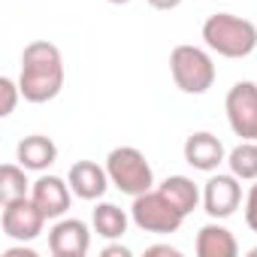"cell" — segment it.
I'll return each mask as SVG.
<instances>
[{
    "mask_svg": "<svg viewBox=\"0 0 257 257\" xmlns=\"http://www.w3.org/2000/svg\"><path fill=\"white\" fill-rule=\"evenodd\" d=\"M242 206V185L233 173H218L209 176V182L203 185V209L209 218H230L236 209Z\"/></svg>",
    "mask_w": 257,
    "mask_h": 257,
    "instance_id": "cell-8",
    "label": "cell"
},
{
    "mask_svg": "<svg viewBox=\"0 0 257 257\" xmlns=\"http://www.w3.org/2000/svg\"><path fill=\"white\" fill-rule=\"evenodd\" d=\"M100 254H103V257H134V251L127 248V245H121L118 239H109V245H106Z\"/></svg>",
    "mask_w": 257,
    "mask_h": 257,
    "instance_id": "cell-21",
    "label": "cell"
},
{
    "mask_svg": "<svg viewBox=\"0 0 257 257\" xmlns=\"http://www.w3.org/2000/svg\"><path fill=\"white\" fill-rule=\"evenodd\" d=\"M203 43L209 52L239 61L257 49V25L233 13H215L203 22Z\"/></svg>",
    "mask_w": 257,
    "mask_h": 257,
    "instance_id": "cell-2",
    "label": "cell"
},
{
    "mask_svg": "<svg viewBox=\"0 0 257 257\" xmlns=\"http://www.w3.org/2000/svg\"><path fill=\"white\" fill-rule=\"evenodd\" d=\"M19 88L28 103H49L64 88V55L49 40H34L22 52Z\"/></svg>",
    "mask_w": 257,
    "mask_h": 257,
    "instance_id": "cell-1",
    "label": "cell"
},
{
    "mask_svg": "<svg viewBox=\"0 0 257 257\" xmlns=\"http://www.w3.org/2000/svg\"><path fill=\"white\" fill-rule=\"evenodd\" d=\"M185 161L194 167V170H200V173H215L224 161H227V152H224V143L215 137V134H209V131H197V134H191L188 140H185Z\"/></svg>",
    "mask_w": 257,
    "mask_h": 257,
    "instance_id": "cell-11",
    "label": "cell"
},
{
    "mask_svg": "<svg viewBox=\"0 0 257 257\" xmlns=\"http://www.w3.org/2000/svg\"><path fill=\"white\" fill-rule=\"evenodd\" d=\"M106 173L112 188H118L127 197H140L155 188V170L146 161V155L134 146H118L106 155Z\"/></svg>",
    "mask_w": 257,
    "mask_h": 257,
    "instance_id": "cell-4",
    "label": "cell"
},
{
    "mask_svg": "<svg viewBox=\"0 0 257 257\" xmlns=\"http://www.w3.org/2000/svg\"><path fill=\"white\" fill-rule=\"evenodd\" d=\"M170 76H173V82L182 94L200 97L215 85L218 70H215V61L206 49L182 43L170 52Z\"/></svg>",
    "mask_w": 257,
    "mask_h": 257,
    "instance_id": "cell-3",
    "label": "cell"
},
{
    "mask_svg": "<svg viewBox=\"0 0 257 257\" xmlns=\"http://www.w3.org/2000/svg\"><path fill=\"white\" fill-rule=\"evenodd\" d=\"M245 224L251 227V233H257V182L245 194Z\"/></svg>",
    "mask_w": 257,
    "mask_h": 257,
    "instance_id": "cell-20",
    "label": "cell"
},
{
    "mask_svg": "<svg viewBox=\"0 0 257 257\" xmlns=\"http://www.w3.org/2000/svg\"><path fill=\"white\" fill-rule=\"evenodd\" d=\"M106 4H115V7H121V4H131V0H106Z\"/></svg>",
    "mask_w": 257,
    "mask_h": 257,
    "instance_id": "cell-25",
    "label": "cell"
},
{
    "mask_svg": "<svg viewBox=\"0 0 257 257\" xmlns=\"http://www.w3.org/2000/svg\"><path fill=\"white\" fill-rule=\"evenodd\" d=\"M73 197H76V194H73L70 182H64L61 176H40V179L34 182V188H31V200L43 209V215H46L49 221L64 218Z\"/></svg>",
    "mask_w": 257,
    "mask_h": 257,
    "instance_id": "cell-10",
    "label": "cell"
},
{
    "mask_svg": "<svg viewBox=\"0 0 257 257\" xmlns=\"http://www.w3.org/2000/svg\"><path fill=\"white\" fill-rule=\"evenodd\" d=\"M197 254L200 257H236L239 254V242L215 218L212 224H203L200 227V233H197Z\"/></svg>",
    "mask_w": 257,
    "mask_h": 257,
    "instance_id": "cell-14",
    "label": "cell"
},
{
    "mask_svg": "<svg viewBox=\"0 0 257 257\" xmlns=\"http://www.w3.org/2000/svg\"><path fill=\"white\" fill-rule=\"evenodd\" d=\"M46 215L43 209L25 197V200H16V203H7L4 212H0V227H4V236H10L13 242H34L43 227H46Z\"/></svg>",
    "mask_w": 257,
    "mask_h": 257,
    "instance_id": "cell-7",
    "label": "cell"
},
{
    "mask_svg": "<svg viewBox=\"0 0 257 257\" xmlns=\"http://www.w3.org/2000/svg\"><path fill=\"white\" fill-rule=\"evenodd\" d=\"M16 161L28 170V173H43L58 161V146L52 143V137L43 134H31L19 143L16 149Z\"/></svg>",
    "mask_w": 257,
    "mask_h": 257,
    "instance_id": "cell-13",
    "label": "cell"
},
{
    "mask_svg": "<svg viewBox=\"0 0 257 257\" xmlns=\"http://www.w3.org/2000/svg\"><path fill=\"white\" fill-rule=\"evenodd\" d=\"M91 248V227L79 218H58L49 230V251L55 257H85Z\"/></svg>",
    "mask_w": 257,
    "mask_h": 257,
    "instance_id": "cell-9",
    "label": "cell"
},
{
    "mask_svg": "<svg viewBox=\"0 0 257 257\" xmlns=\"http://www.w3.org/2000/svg\"><path fill=\"white\" fill-rule=\"evenodd\" d=\"M227 167L239 182H257V140H242L227 155Z\"/></svg>",
    "mask_w": 257,
    "mask_h": 257,
    "instance_id": "cell-18",
    "label": "cell"
},
{
    "mask_svg": "<svg viewBox=\"0 0 257 257\" xmlns=\"http://www.w3.org/2000/svg\"><path fill=\"white\" fill-rule=\"evenodd\" d=\"M131 218L140 230L146 233H161V236H170V233H179L185 215L158 191H146L140 197H134V206H131Z\"/></svg>",
    "mask_w": 257,
    "mask_h": 257,
    "instance_id": "cell-5",
    "label": "cell"
},
{
    "mask_svg": "<svg viewBox=\"0 0 257 257\" xmlns=\"http://www.w3.org/2000/svg\"><path fill=\"white\" fill-rule=\"evenodd\" d=\"M158 191L188 218L200 203H203V191L194 185V179H188V176H167L161 185H158Z\"/></svg>",
    "mask_w": 257,
    "mask_h": 257,
    "instance_id": "cell-15",
    "label": "cell"
},
{
    "mask_svg": "<svg viewBox=\"0 0 257 257\" xmlns=\"http://www.w3.org/2000/svg\"><path fill=\"white\" fill-rule=\"evenodd\" d=\"M227 124L239 140H257V82H236L224 100Z\"/></svg>",
    "mask_w": 257,
    "mask_h": 257,
    "instance_id": "cell-6",
    "label": "cell"
},
{
    "mask_svg": "<svg viewBox=\"0 0 257 257\" xmlns=\"http://www.w3.org/2000/svg\"><path fill=\"white\" fill-rule=\"evenodd\" d=\"M134 218H127V212L115 203H97L94 215H91V227L97 236L103 239H121L127 233V224H131Z\"/></svg>",
    "mask_w": 257,
    "mask_h": 257,
    "instance_id": "cell-16",
    "label": "cell"
},
{
    "mask_svg": "<svg viewBox=\"0 0 257 257\" xmlns=\"http://www.w3.org/2000/svg\"><path fill=\"white\" fill-rule=\"evenodd\" d=\"M31 182H28V170L22 164H4L0 167V203H16L31 197Z\"/></svg>",
    "mask_w": 257,
    "mask_h": 257,
    "instance_id": "cell-17",
    "label": "cell"
},
{
    "mask_svg": "<svg viewBox=\"0 0 257 257\" xmlns=\"http://www.w3.org/2000/svg\"><path fill=\"white\" fill-rule=\"evenodd\" d=\"M67 182H70L73 194H76L79 200H88V203H91V200H100V197L106 194V188L112 185L106 167H100V164H94V161H76V164L70 167V173H67Z\"/></svg>",
    "mask_w": 257,
    "mask_h": 257,
    "instance_id": "cell-12",
    "label": "cell"
},
{
    "mask_svg": "<svg viewBox=\"0 0 257 257\" xmlns=\"http://www.w3.org/2000/svg\"><path fill=\"white\" fill-rule=\"evenodd\" d=\"M0 94H4V106H0V115L10 118V115L16 112V106H19L22 88H19V82H13L10 76H4V79H0Z\"/></svg>",
    "mask_w": 257,
    "mask_h": 257,
    "instance_id": "cell-19",
    "label": "cell"
},
{
    "mask_svg": "<svg viewBox=\"0 0 257 257\" xmlns=\"http://www.w3.org/2000/svg\"><path fill=\"white\" fill-rule=\"evenodd\" d=\"M149 7L158 10V13H173V10L182 7V0H149Z\"/></svg>",
    "mask_w": 257,
    "mask_h": 257,
    "instance_id": "cell-23",
    "label": "cell"
},
{
    "mask_svg": "<svg viewBox=\"0 0 257 257\" xmlns=\"http://www.w3.org/2000/svg\"><path fill=\"white\" fill-rule=\"evenodd\" d=\"M158 254H164V257H182V251L173 248V245H149L146 248V257H158Z\"/></svg>",
    "mask_w": 257,
    "mask_h": 257,
    "instance_id": "cell-22",
    "label": "cell"
},
{
    "mask_svg": "<svg viewBox=\"0 0 257 257\" xmlns=\"http://www.w3.org/2000/svg\"><path fill=\"white\" fill-rule=\"evenodd\" d=\"M248 254H251V257H257V245H254V248H251V251H248Z\"/></svg>",
    "mask_w": 257,
    "mask_h": 257,
    "instance_id": "cell-26",
    "label": "cell"
},
{
    "mask_svg": "<svg viewBox=\"0 0 257 257\" xmlns=\"http://www.w3.org/2000/svg\"><path fill=\"white\" fill-rule=\"evenodd\" d=\"M4 257H37V251L34 248H25V242H22L19 248H7Z\"/></svg>",
    "mask_w": 257,
    "mask_h": 257,
    "instance_id": "cell-24",
    "label": "cell"
}]
</instances>
